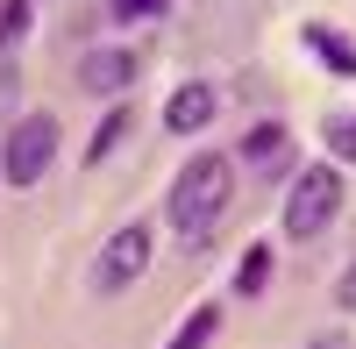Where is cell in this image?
<instances>
[{"mask_svg":"<svg viewBox=\"0 0 356 349\" xmlns=\"http://www.w3.org/2000/svg\"><path fill=\"white\" fill-rule=\"evenodd\" d=\"M292 157V143H285V129L278 122H257L250 136H243V164H257V171H278Z\"/></svg>","mask_w":356,"mask_h":349,"instance_id":"obj_8","label":"cell"},{"mask_svg":"<svg viewBox=\"0 0 356 349\" xmlns=\"http://www.w3.org/2000/svg\"><path fill=\"white\" fill-rule=\"evenodd\" d=\"M114 15L122 22H157V15H171V0H114Z\"/></svg>","mask_w":356,"mask_h":349,"instance_id":"obj_14","label":"cell"},{"mask_svg":"<svg viewBox=\"0 0 356 349\" xmlns=\"http://www.w3.org/2000/svg\"><path fill=\"white\" fill-rule=\"evenodd\" d=\"M214 335H221V300H207L200 314H186V321H178V335H171L164 349H207Z\"/></svg>","mask_w":356,"mask_h":349,"instance_id":"obj_9","label":"cell"},{"mask_svg":"<svg viewBox=\"0 0 356 349\" xmlns=\"http://www.w3.org/2000/svg\"><path fill=\"white\" fill-rule=\"evenodd\" d=\"M50 164H57V122H50V114H22V122H8L0 179H8V186H43Z\"/></svg>","mask_w":356,"mask_h":349,"instance_id":"obj_3","label":"cell"},{"mask_svg":"<svg viewBox=\"0 0 356 349\" xmlns=\"http://www.w3.org/2000/svg\"><path fill=\"white\" fill-rule=\"evenodd\" d=\"M79 86L86 93H129L136 86V50H86V65H79Z\"/></svg>","mask_w":356,"mask_h":349,"instance_id":"obj_6","label":"cell"},{"mask_svg":"<svg viewBox=\"0 0 356 349\" xmlns=\"http://www.w3.org/2000/svg\"><path fill=\"white\" fill-rule=\"evenodd\" d=\"M129 129H136V114H129V107H114L107 122H100V136L86 143V164H107L114 150H122V136H129Z\"/></svg>","mask_w":356,"mask_h":349,"instance_id":"obj_10","label":"cell"},{"mask_svg":"<svg viewBox=\"0 0 356 349\" xmlns=\"http://www.w3.org/2000/svg\"><path fill=\"white\" fill-rule=\"evenodd\" d=\"M228 200H235V157L200 150V157L171 179V200H164V214H171V228H178V243H207V236L221 228Z\"/></svg>","mask_w":356,"mask_h":349,"instance_id":"obj_1","label":"cell"},{"mask_svg":"<svg viewBox=\"0 0 356 349\" xmlns=\"http://www.w3.org/2000/svg\"><path fill=\"white\" fill-rule=\"evenodd\" d=\"M264 278H271V243H250L243 271H235V293H243V300H257V293H264Z\"/></svg>","mask_w":356,"mask_h":349,"instance_id":"obj_11","label":"cell"},{"mask_svg":"<svg viewBox=\"0 0 356 349\" xmlns=\"http://www.w3.org/2000/svg\"><path fill=\"white\" fill-rule=\"evenodd\" d=\"M342 214V164H307L300 179L285 186V207H278V228H285V243H314V236H328Z\"/></svg>","mask_w":356,"mask_h":349,"instance_id":"obj_2","label":"cell"},{"mask_svg":"<svg viewBox=\"0 0 356 349\" xmlns=\"http://www.w3.org/2000/svg\"><path fill=\"white\" fill-rule=\"evenodd\" d=\"M335 307H342V314H356V264H349V271H342V285H335Z\"/></svg>","mask_w":356,"mask_h":349,"instance_id":"obj_15","label":"cell"},{"mask_svg":"<svg viewBox=\"0 0 356 349\" xmlns=\"http://www.w3.org/2000/svg\"><path fill=\"white\" fill-rule=\"evenodd\" d=\"M29 15H36V8H29V0H0V50L29 36Z\"/></svg>","mask_w":356,"mask_h":349,"instance_id":"obj_13","label":"cell"},{"mask_svg":"<svg viewBox=\"0 0 356 349\" xmlns=\"http://www.w3.org/2000/svg\"><path fill=\"white\" fill-rule=\"evenodd\" d=\"M300 43H307V50H314V57H321V65H328L335 79H356V43L342 36V29H328V22H307V29H300Z\"/></svg>","mask_w":356,"mask_h":349,"instance_id":"obj_7","label":"cell"},{"mask_svg":"<svg viewBox=\"0 0 356 349\" xmlns=\"http://www.w3.org/2000/svg\"><path fill=\"white\" fill-rule=\"evenodd\" d=\"M328 164H356V114H328Z\"/></svg>","mask_w":356,"mask_h":349,"instance_id":"obj_12","label":"cell"},{"mask_svg":"<svg viewBox=\"0 0 356 349\" xmlns=\"http://www.w3.org/2000/svg\"><path fill=\"white\" fill-rule=\"evenodd\" d=\"M150 250H157V236H150L143 221L114 228V236H107V250L93 257V293H129V285L150 271Z\"/></svg>","mask_w":356,"mask_h":349,"instance_id":"obj_4","label":"cell"},{"mask_svg":"<svg viewBox=\"0 0 356 349\" xmlns=\"http://www.w3.org/2000/svg\"><path fill=\"white\" fill-rule=\"evenodd\" d=\"M214 86H207V79H186V86H178V93L164 100V129L171 136H200V129H214Z\"/></svg>","mask_w":356,"mask_h":349,"instance_id":"obj_5","label":"cell"},{"mask_svg":"<svg viewBox=\"0 0 356 349\" xmlns=\"http://www.w3.org/2000/svg\"><path fill=\"white\" fill-rule=\"evenodd\" d=\"M314 349H342V342H314Z\"/></svg>","mask_w":356,"mask_h":349,"instance_id":"obj_16","label":"cell"}]
</instances>
